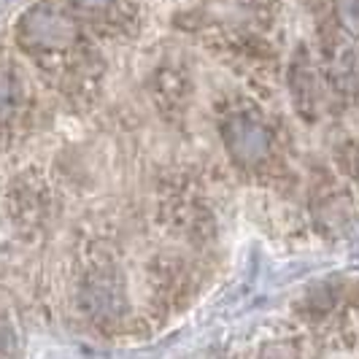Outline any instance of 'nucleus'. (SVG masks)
I'll list each match as a JSON object with an SVG mask.
<instances>
[{
	"mask_svg": "<svg viewBox=\"0 0 359 359\" xmlns=\"http://www.w3.org/2000/svg\"><path fill=\"white\" fill-rule=\"evenodd\" d=\"M222 138H224V149L238 165H259L270 157V144L273 135L259 122L257 116L249 114H233L224 125H222Z\"/></svg>",
	"mask_w": 359,
	"mask_h": 359,
	"instance_id": "obj_1",
	"label": "nucleus"
},
{
	"mask_svg": "<svg viewBox=\"0 0 359 359\" xmlns=\"http://www.w3.org/2000/svg\"><path fill=\"white\" fill-rule=\"evenodd\" d=\"M68 38H71V25L54 11H33L22 22V41L25 43L30 41L33 46H43V49L52 46L54 49V46L65 43Z\"/></svg>",
	"mask_w": 359,
	"mask_h": 359,
	"instance_id": "obj_2",
	"label": "nucleus"
},
{
	"mask_svg": "<svg viewBox=\"0 0 359 359\" xmlns=\"http://www.w3.org/2000/svg\"><path fill=\"white\" fill-rule=\"evenodd\" d=\"M8 106H11V92H8V81L0 76V116L8 114Z\"/></svg>",
	"mask_w": 359,
	"mask_h": 359,
	"instance_id": "obj_3",
	"label": "nucleus"
},
{
	"mask_svg": "<svg viewBox=\"0 0 359 359\" xmlns=\"http://www.w3.org/2000/svg\"><path fill=\"white\" fill-rule=\"evenodd\" d=\"M79 6H84V8H92V6H103V3H108V0H76Z\"/></svg>",
	"mask_w": 359,
	"mask_h": 359,
	"instance_id": "obj_4",
	"label": "nucleus"
}]
</instances>
